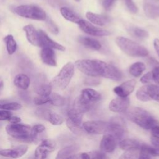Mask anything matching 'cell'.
<instances>
[{
	"label": "cell",
	"instance_id": "6da1fadb",
	"mask_svg": "<svg viewBox=\"0 0 159 159\" xmlns=\"http://www.w3.org/2000/svg\"><path fill=\"white\" fill-rule=\"evenodd\" d=\"M76 68L90 77H104L112 80H120L122 75L114 66L99 60H79L75 61Z\"/></svg>",
	"mask_w": 159,
	"mask_h": 159
},
{
	"label": "cell",
	"instance_id": "7a4b0ae2",
	"mask_svg": "<svg viewBox=\"0 0 159 159\" xmlns=\"http://www.w3.org/2000/svg\"><path fill=\"white\" fill-rule=\"evenodd\" d=\"M126 116L130 121L146 130L151 129L153 127L159 125L158 120L151 114L140 107H134L130 108L127 111Z\"/></svg>",
	"mask_w": 159,
	"mask_h": 159
},
{
	"label": "cell",
	"instance_id": "3957f363",
	"mask_svg": "<svg viewBox=\"0 0 159 159\" xmlns=\"http://www.w3.org/2000/svg\"><path fill=\"white\" fill-rule=\"evenodd\" d=\"M116 42L122 51L129 56L143 57L148 55V51L146 48L129 39L117 37Z\"/></svg>",
	"mask_w": 159,
	"mask_h": 159
},
{
	"label": "cell",
	"instance_id": "277c9868",
	"mask_svg": "<svg viewBox=\"0 0 159 159\" xmlns=\"http://www.w3.org/2000/svg\"><path fill=\"white\" fill-rule=\"evenodd\" d=\"M6 131L13 139L24 142H34L32 127L28 124L11 123L6 127Z\"/></svg>",
	"mask_w": 159,
	"mask_h": 159
},
{
	"label": "cell",
	"instance_id": "5b68a950",
	"mask_svg": "<svg viewBox=\"0 0 159 159\" xmlns=\"http://www.w3.org/2000/svg\"><path fill=\"white\" fill-rule=\"evenodd\" d=\"M14 11L18 16L35 20L44 21L47 19L45 11L34 4H22L16 6Z\"/></svg>",
	"mask_w": 159,
	"mask_h": 159
},
{
	"label": "cell",
	"instance_id": "8992f818",
	"mask_svg": "<svg viewBox=\"0 0 159 159\" xmlns=\"http://www.w3.org/2000/svg\"><path fill=\"white\" fill-rule=\"evenodd\" d=\"M75 66L71 62L66 63L59 73L50 82L52 88L58 89H64L69 84L74 74Z\"/></svg>",
	"mask_w": 159,
	"mask_h": 159
},
{
	"label": "cell",
	"instance_id": "52a82bcc",
	"mask_svg": "<svg viewBox=\"0 0 159 159\" xmlns=\"http://www.w3.org/2000/svg\"><path fill=\"white\" fill-rule=\"evenodd\" d=\"M136 97L142 101L154 100L159 102V86L155 84L143 86L137 90Z\"/></svg>",
	"mask_w": 159,
	"mask_h": 159
},
{
	"label": "cell",
	"instance_id": "ba28073f",
	"mask_svg": "<svg viewBox=\"0 0 159 159\" xmlns=\"http://www.w3.org/2000/svg\"><path fill=\"white\" fill-rule=\"evenodd\" d=\"M83 129L88 133L93 134H109L110 122L101 120H90L83 124Z\"/></svg>",
	"mask_w": 159,
	"mask_h": 159
},
{
	"label": "cell",
	"instance_id": "9c48e42d",
	"mask_svg": "<svg viewBox=\"0 0 159 159\" xmlns=\"http://www.w3.org/2000/svg\"><path fill=\"white\" fill-rule=\"evenodd\" d=\"M34 88L35 92L40 96H48L52 93V86L44 75H39L34 81Z\"/></svg>",
	"mask_w": 159,
	"mask_h": 159
},
{
	"label": "cell",
	"instance_id": "30bf717a",
	"mask_svg": "<svg viewBox=\"0 0 159 159\" xmlns=\"http://www.w3.org/2000/svg\"><path fill=\"white\" fill-rule=\"evenodd\" d=\"M56 143L52 139H44L35 150V157L37 158H45L49 153L55 150Z\"/></svg>",
	"mask_w": 159,
	"mask_h": 159
},
{
	"label": "cell",
	"instance_id": "8fae6325",
	"mask_svg": "<svg viewBox=\"0 0 159 159\" xmlns=\"http://www.w3.org/2000/svg\"><path fill=\"white\" fill-rule=\"evenodd\" d=\"M35 113L37 116L45 119L54 125H61L64 120L62 116H61L60 114L46 108H38Z\"/></svg>",
	"mask_w": 159,
	"mask_h": 159
},
{
	"label": "cell",
	"instance_id": "7c38bea8",
	"mask_svg": "<svg viewBox=\"0 0 159 159\" xmlns=\"http://www.w3.org/2000/svg\"><path fill=\"white\" fill-rule=\"evenodd\" d=\"M110 122L109 134L112 135L116 139H121L125 131V123L120 117H112Z\"/></svg>",
	"mask_w": 159,
	"mask_h": 159
},
{
	"label": "cell",
	"instance_id": "4fadbf2b",
	"mask_svg": "<svg viewBox=\"0 0 159 159\" xmlns=\"http://www.w3.org/2000/svg\"><path fill=\"white\" fill-rule=\"evenodd\" d=\"M101 94L91 88H85L81 91V94L77 97L78 99L83 104L91 106L96 102L100 100Z\"/></svg>",
	"mask_w": 159,
	"mask_h": 159
},
{
	"label": "cell",
	"instance_id": "5bb4252c",
	"mask_svg": "<svg viewBox=\"0 0 159 159\" xmlns=\"http://www.w3.org/2000/svg\"><path fill=\"white\" fill-rule=\"evenodd\" d=\"M78 25L80 29L84 32L93 36L102 37L109 35L111 34V32L109 31L97 27L91 24L90 22H88L83 19H81L80 20V22L78 23Z\"/></svg>",
	"mask_w": 159,
	"mask_h": 159
},
{
	"label": "cell",
	"instance_id": "9a60e30c",
	"mask_svg": "<svg viewBox=\"0 0 159 159\" xmlns=\"http://www.w3.org/2000/svg\"><path fill=\"white\" fill-rule=\"evenodd\" d=\"M130 104V99L127 97H120L112 99L109 105L110 111L114 112H125Z\"/></svg>",
	"mask_w": 159,
	"mask_h": 159
},
{
	"label": "cell",
	"instance_id": "2e32d148",
	"mask_svg": "<svg viewBox=\"0 0 159 159\" xmlns=\"http://www.w3.org/2000/svg\"><path fill=\"white\" fill-rule=\"evenodd\" d=\"M28 150L27 145H20L11 148L2 149L0 150V155L8 158H17L25 155Z\"/></svg>",
	"mask_w": 159,
	"mask_h": 159
},
{
	"label": "cell",
	"instance_id": "e0dca14e",
	"mask_svg": "<svg viewBox=\"0 0 159 159\" xmlns=\"http://www.w3.org/2000/svg\"><path fill=\"white\" fill-rule=\"evenodd\" d=\"M136 81L130 80L122 83L121 84L116 86L113 91L115 94L120 97H127L133 92L135 87Z\"/></svg>",
	"mask_w": 159,
	"mask_h": 159
},
{
	"label": "cell",
	"instance_id": "ac0fdd59",
	"mask_svg": "<svg viewBox=\"0 0 159 159\" xmlns=\"http://www.w3.org/2000/svg\"><path fill=\"white\" fill-rule=\"evenodd\" d=\"M23 30H24L26 38L30 43L34 46L41 47L40 38L39 30H36V29L32 24L25 25L23 27Z\"/></svg>",
	"mask_w": 159,
	"mask_h": 159
},
{
	"label": "cell",
	"instance_id": "d6986e66",
	"mask_svg": "<svg viewBox=\"0 0 159 159\" xmlns=\"http://www.w3.org/2000/svg\"><path fill=\"white\" fill-rule=\"evenodd\" d=\"M40 58L43 63L50 66H56L57 65L55 53L53 48L50 47H42L40 53Z\"/></svg>",
	"mask_w": 159,
	"mask_h": 159
},
{
	"label": "cell",
	"instance_id": "ffe728a7",
	"mask_svg": "<svg viewBox=\"0 0 159 159\" xmlns=\"http://www.w3.org/2000/svg\"><path fill=\"white\" fill-rule=\"evenodd\" d=\"M116 139L110 134H105L100 142V148L102 152L106 153L112 152L117 145Z\"/></svg>",
	"mask_w": 159,
	"mask_h": 159
},
{
	"label": "cell",
	"instance_id": "44dd1931",
	"mask_svg": "<svg viewBox=\"0 0 159 159\" xmlns=\"http://www.w3.org/2000/svg\"><path fill=\"white\" fill-rule=\"evenodd\" d=\"M39 32L40 38L41 47H47L60 51H65V47L64 46L53 40L43 30L40 29L39 30Z\"/></svg>",
	"mask_w": 159,
	"mask_h": 159
},
{
	"label": "cell",
	"instance_id": "7402d4cb",
	"mask_svg": "<svg viewBox=\"0 0 159 159\" xmlns=\"http://www.w3.org/2000/svg\"><path fill=\"white\" fill-rule=\"evenodd\" d=\"M143 10L145 15L150 18H156L159 16V6L149 0L143 3Z\"/></svg>",
	"mask_w": 159,
	"mask_h": 159
},
{
	"label": "cell",
	"instance_id": "603a6c76",
	"mask_svg": "<svg viewBox=\"0 0 159 159\" xmlns=\"http://www.w3.org/2000/svg\"><path fill=\"white\" fill-rule=\"evenodd\" d=\"M86 17L90 22L99 26H103L107 24L109 21V19L107 17L91 12H86Z\"/></svg>",
	"mask_w": 159,
	"mask_h": 159
},
{
	"label": "cell",
	"instance_id": "cb8c5ba5",
	"mask_svg": "<svg viewBox=\"0 0 159 159\" xmlns=\"http://www.w3.org/2000/svg\"><path fill=\"white\" fill-rule=\"evenodd\" d=\"M14 85L21 90H27L30 84L29 77L24 73L17 74L14 79Z\"/></svg>",
	"mask_w": 159,
	"mask_h": 159
},
{
	"label": "cell",
	"instance_id": "d4e9b609",
	"mask_svg": "<svg viewBox=\"0 0 159 159\" xmlns=\"http://www.w3.org/2000/svg\"><path fill=\"white\" fill-rule=\"evenodd\" d=\"M78 42L83 46L94 50H98L101 48L100 42L94 39L88 37L80 36L78 37Z\"/></svg>",
	"mask_w": 159,
	"mask_h": 159
},
{
	"label": "cell",
	"instance_id": "484cf974",
	"mask_svg": "<svg viewBox=\"0 0 159 159\" xmlns=\"http://www.w3.org/2000/svg\"><path fill=\"white\" fill-rule=\"evenodd\" d=\"M60 13L66 20L75 24H78L80 20L82 19L75 12L66 7H61Z\"/></svg>",
	"mask_w": 159,
	"mask_h": 159
},
{
	"label": "cell",
	"instance_id": "4316f807",
	"mask_svg": "<svg viewBox=\"0 0 159 159\" xmlns=\"http://www.w3.org/2000/svg\"><path fill=\"white\" fill-rule=\"evenodd\" d=\"M78 150V147L76 145L66 146L58 151L56 158H70L76 153Z\"/></svg>",
	"mask_w": 159,
	"mask_h": 159
},
{
	"label": "cell",
	"instance_id": "83f0119b",
	"mask_svg": "<svg viewBox=\"0 0 159 159\" xmlns=\"http://www.w3.org/2000/svg\"><path fill=\"white\" fill-rule=\"evenodd\" d=\"M143 144L135 139H126L121 140L119 143V147L122 150H128L130 148H140Z\"/></svg>",
	"mask_w": 159,
	"mask_h": 159
},
{
	"label": "cell",
	"instance_id": "f1b7e54d",
	"mask_svg": "<svg viewBox=\"0 0 159 159\" xmlns=\"http://www.w3.org/2000/svg\"><path fill=\"white\" fill-rule=\"evenodd\" d=\"M4 41L6 43V50L9 55H13L17 50V42L14 39L13 35L9 34L4 38Z\"/></svg>",
	"mask_w": 159,
	"mask_h": 159
},
{
	"label": "cell",
	"instance_id": "f546056e",
	"mask_svg": "<svg viewBox=\"0 0 159 159\" xmlns=\"http://www.w3.org/2000/svg\"><path fill=\"white\" fill-rule=\"evenodd\" d=\"M145 70V65L142 62H135L129 68V73L135 77L140 76Z\"/></svg>",
	"mask_w": 159,
	"mask_h": 159
},
{
	"label": "cell",
	"instance_id": "4dcf8cb0",
	"mask_svg": "<svg viewBox=\"0 0 159 159\" xmlns=\"http://www.w3.org/2000/svg\"><path fill=\"white\" fill-rule=\"evenodd\" d=\"M83 118V113H81L73 108L68 112V119L74 124L81 125Z\"/></svg>",
	"mask_w": 159,
	"mask_h": 159
},
{
	"label": "cell",
	"instance_id": "1f68e13d",
	"mask_svg": "<svg viewBox=\"0 0 159 159\" xmlns=\"http://www.w3.org/2000/svg\"><path fill=\"white\" fill-rule=\"evenodd\" d=\"M49 98H50L49 103L53 106H62L65 103V98L57 93H51V94L49 96Z\"/></svg>",
	"mask_w": 159,
	"mask_h": 159
},
{
	"label": "cell",
	"instance_id": "d6a6232c",
	"mask_svg": "<svg viewBox=\"0 0 159 159\" xmlns=\"http://www.w3.org/2000/svg\"><path fill=\"white\" fill-rule=\"evenodd\" d=\"M140 148H130L125 150V152H124L120 158H139L140 155Z\"/></svg>",
	"mask_w": 159,
	"mask_h": 159
},
{
	"label": "cell",
	"instance_id": "836d02e7",
	"mask_svg": "<svg viewBox=\"0 0 159 159\" xmlns=\"http://www.w3.org/2000/svg\"><path fill=\"white\" fill-rule=\"evenodd\" d=\"M129 31L130 34L136 38L144 39L148 37V33L146 30L139 27H132Z\"/></svg>",
	"mask_w": 159,
	"mask_h": 159
},
{
	"label": "cell",
	"instance_id": "e575fe53",
	"mask_svg": "<svg viewBox=\"0 0 159 159\" xmlns=\"http://www.w3.org/2000/svg\"><path fill=\"white\" fill-rule=\"evenodd\" d=\"M45 130V127L40 124H37L32 127V135L34 142L38 139L39 135Z\"/></svg>",
	"mask_w": 159,
	"mask_h": 159
},
{
	"label": "cell",
	"instance_id": "d590c367",
	"mask_svg": "<svg viewBox=\"0 0 159 159\" xmlns=\"http://www.w3.org/2000/svg\"><path fill=\"white\" fill-rule=\"evenodd\" d=\"M66 125L68 127V129L74 134H80L82 132V129L81 127V125L74 124L68 118L66 119Z\"/></svg>",
	"mask_w": 159,
	"mask_h": 159
},
{
	"label": "cell",
	"instance_id": "8d00e7d4",
	"mask_svg": "<svg viewBox=\"0 0 159 159\" xmlns=\"http://www.w3.org/2000/svg\"><path fill=\"white\" fill-rule=\"evenodd\" d=\"M154 67L152 70V75L153 78V81H154L156 84H159V63L156 61L155 60L153 61Z\"/></svg>",
	"mask_w": 159,
	"mask_h": 159
},
{
	"label": "cell",
	"instance_id": "74e56055",
	"mask_svg": "<svg viewBox=\"0 0 159 159\" xmlns=\"http://www.w3.org/2000/svg\"><path fill=\"white\" fill-rule=\"evenodd\" d=\"M50 96V95H49ZM48 96H40L39 95L38 96L35 97L34 99V102L35 104L37 106H41L45 104L49 103L50 101V98Z\"/></svg>",
	"mask_w": 159,
	"mask_h": 159
},
{
	"label": "cell",
	"instance_id": "f35d334b",
	"mask_svg": "<svg viewBox=\"0 0 159 159\" xmlns=\"http://www.w3.org/2000/svg\"><path fill=\"white\" fill-rule=\"evenodd\" d=\"M22 107L21 104L16 102L4 103V109L8 111H17Z\"/></svg>",
	"mask_w": 159,
	"mask_h": 159
},
{
	"label": "cell",
	"instance_id": "ab89813d",
	"mask_svg": "<svg viewBox=\"0 0 159 159\" xmlns=\"http://www.w3.org/2000/svg\"><path fill=\"white\" fill-rule=\"evenodd\" d=\"M46 23H47V26L48 29V30L53 34H57L58 33V28L57 25L55 24V22L50 19H46Z\"/></svg>",
	"mask_w": 159,
	"mask_h": 159
},
{
	"label": "cell",
	"instance_id": "60d3db41",
	"mask_svg": "<svg viewBox=\"0 0 159 159\" xmlns=\"http://www.w3.org/2000/svg\"><path fill=\"white\" fill-rule=\"evenodd\" d=\"M90 158H106L107 157L102 152H100L99 151H92L88 152Z\"/></svg>",
	"mask_w": 159,
	"mask_h": 159
},
{
	"label": "cell",
	"instance_id": "b9f144b4",
	"mask_svg": "<svg viewBox=\"0 0 159 159\" xmlns=\"http://www.w3.org/2000/svg\"><path fill=\"white\" fill-rule=\"evenodd\" d=\"M153 81L152 72L149 71L147 73L145 74L142 78H140V82L143 84H148Z\"/></svg>",
	"mask_w": 159,
	"mask_h": 159
},
{
	"label": "cell",
	"instance_id": "7bdbcfd3",
	"mask_svg": "<svg viewBox=\"0 0 159 159\" xmlns=\"http://www.w3.org/2000/svg\"><path fill=\"white\" fill-rule=\"evenodd\" d=\"M12 116L10 111L5 109H0V120H7Z\"/></svg>",
	"mask_w": 159,
	"mask_h": 159
},
{
	"label": "cell",
	"instance_id": "ee69618b",
	"mask_svg": "<svg viewBox=\"0 0 159 159\" xmlns=\"http://www.w3.org/2000/svg\"><path fill=\"white\" fill-rule=\"evenodd\" d=\"M125 4L129 10L130 12L132 13H136L137 11V7L135 4L133 2L132 0H125Z\"/></svg>",
	"mask_w": 159,
	"mask_h": 159
},
{
	"label": "cell",
	"instance_id": "f6af8a7d",
	"mask_svg": "<svg viewBox=\"0 0 159 159\" xmlns=\"http://www.w3.org/2000/svg\"><path fill=\"white\" fill-rule=\"evenodd\" d=\"M116 0H103L102 6L106 10H109Z\"/></svg>",
	"mask_w": 159,
	"mask_h": 159
},
{
	"label": "cell",
	"instance_id": "bcb514c9",
	"mask_svg": "<svg viewBox=\"0 0 159 159\" xmlns=\"http://www.w3.org/2000/svg\"><path fill=\"white\" fill-rule=\"evenodd\" d=\"M152 137L159 139V125H156L151 129Z\"/></svg>",
	"mask_w": 159,
	"mask_h": 159
},
{
	"label": "cell",
	"instance_id": "7dc6e473",
	"mask_svg": "<svg viewBox=\"0 0 159 159\" xmlns=\"http://www.w3.org/2000/svg\"><path fill=\"white\" fill-rule=\"evenodd\" d=\"M85 83L89 85H96L100 83V81L99 79H94V78H88L86 79Z\"/></svg>",
	"mask_w": 159,
	"mask_h": 159
},
{
	"label": "cell",
	"instance_id": "c3c4849f",
	"mask_svg": "<svg viewBox=\"0 0 159 159\" xmlns=\"http://www.w3.org/2000/svg\"><path fill=\"white\" fill-rule=\"evenodd\" d=\"M8 120L9 121L10 123L15 124V123H19L21 121V119L17 116H11Z\"/></svg>",
	"mask_w": 159,
	"mask_h": 159
},
{
	"label": "cell",
	"instance_id": "681fc988",
	"mask_svg": "<svg viewBox=\"0 0 159 159\" xmlns=\"http://www.w3.org/2000/svg\"><path fill=\"white\" fill-rule=\"evenodd\" d=\"M153 46L155 48V50L157 54L159 56V39H155L153 41Z\"/></svg>",
	"mask_w": 159,
	"mask_h": 159
},
{
	"label": "cell",
	"instance_id": "f907efd6",
	"mask_svg": "<svg viewBox=\"0 0 159 159\" xmlns=\"http://www.w3.org/2000/svg\"><path fill=\"white\" fill-rule=\"evenodd\" d=\"M151 142L155 147H159V139H157L156 138L152 137H151Z\"/></svg>",
	"mask_w": 159,
	"mask_h": 159
},
{
	"label": "cell",
	"instance_id": "816d5d0a",
	"mask_svg": "<svg viewBox=\"0 0 159 159\" xmlns=\"http://www.w3.org/2000/svg\"><path fill=\"white\" fill-rule=\"evenodd\" d=\"M3 88H4V83L2 81H0V94L2 91Z\"/></svg>",
	"mask_w": 159,
	"mask_h": 159
},
{
	"label": "cell",
	"instance_id": "f5cc1de1",
	"mask_svg": "<svg viewBox=\"0 0 159 159\" xmlns=\"http://www.w3.org/2000/svg\"><path fill=\"white\" fill-rule=\"evenodd\" d=\"M0 109H4V104H0Z\"/></svg>",
	"mask_w": 159,
	"mask_h": 159
},
{
	"label": "cell",
	"instance_id": "db71d44e",
	"mask_svg": "<svg viewBox=\"0 0 159 159\" xmlns=\"http://www.w3.org/2000/svg\"><path fill=\"white\" fill-rule=\"evenodd\" d=\"M76 1H80V0H76Z\"/></svg>",
	"mask_w": 159,
	"mask_h": 159
}]
</instances>
